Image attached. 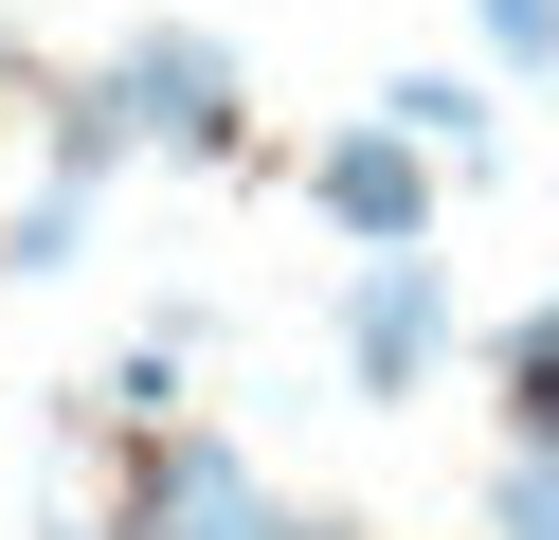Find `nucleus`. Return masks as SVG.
I'll return each instance as SVG.
<instances>
[{"instance_id":"f257e3e1","label":"nucleus","mask_w":559,"mask_h":540,"mask_svg":"<svg viewBox=\"0 0 559 540\" xmlns=\"http://www.w3.org/2000/svg\"><path fill=\"white\" fill-rule=\"evenodd\" d=\"M109 523L127 540H307L217 415H145V432H127V451H109Z\"/></svg>"},{"instance_id":"f03ea898","label":"nucleus","mask_w":559,"mask_h":540,"mask_svg":"<svg viewBox=\"0 0 559 540\" xmlns=\"http://www.w3.org/2000/svg\"><path fill=\"white\" fill-rule=\"evenodd\" d=\"M109 72H127V108H145V163H253V72H235V36L145 19V36H109Z\"/></svg>"},{"instance_id":"7ed1b4c3","label":"nucleus","mask_w":559,"mask_h":540,"mask_svg":"<svg viewBox=\"0 0 559 540\" xmlns=\"http://www.w3.org/2000/svg\"><path fill=\"white\" fill-rule=\"evenodd\" d=\"M433 360H451V271H433V235L415 252H361L343 271V396H433Z\"/></svg>"},{"instance_id":"20e7f679","label":"nucleus","mask_w":559,"mask_h":540,"mask_svg":"<svg viewBox=\"0 0 559 540\" xmlns=\"http://www.w3.org/2000/svg\"><path fill=\"white\" fill-rule=\"evenodd\" d=\"M307 199H325V235H343V252H415V235H433V199H451V163L397 127V108H361V127L307 144Z\"/></svg>"},{"instance_id":"39448f33","label":"nucleus","mask_w":559,"mask_h":540,"mask_svg":"<svg viewBox=\"0 0 559 540\" xmlns=\"http://www.w3.org/2000/svg\"><path fill=\"white\" fill-rule=\"evenodd\" d=\"M379 108H397V127L433 144L451 180H487V163H506V108H487V72H397V91H379Z\"/></svg>"},{"instance_id":"423d86ee","label":"nucleus","mask_w":559,"mask_h":540,"mask_svg":"<svg viewBox=\"0 0 559 540\" xmlns=\"http://www.w3.org/2000/svg\"><path fill=\"white\" fill-rule=\"evenodd\" d=\"M127 163H145V108H127V72L91 55L73 91H55V180H127Z\"/></svg>"},{"instance_id":"0eeeda50","label":"nucleus","mask_w":559,"mask_h":540,"mask_svg":"<svg viewBox=\"0 0 559 540\" xmlns=\"http://www.w3.org/2000/svg\"><path fill=\"white\" fill-rule=\"evenodd\" d=\"M487 379H506V432H523V451H559V288L523 324H487Z\"/></svg>"},{"instance_id":"6e6552de","label":"nucleus","mask_w":559,"mask_h":540,"mask_svg":"<svg viewBox=\"0 0 559 540\" xmlns=\"http://www.w3.org/2000/svg\"><path fill=\"white\" fill-rule=\"evenodd\" d=\"M91 199H109V180H37V199L0 216V288H55V271H73V252H91Z\"/></svg>"},{"instance_id":"1a4fd4ad","label":"nucleus","mask_w":559,"mask_h":540,"mask_svg":"<svg viewBox=\"0 0 559 540\" xmlns=\"http://www.w3.org/2000/svg\"><path fill=\"white\" fill-rule=\"evenodd\" d=\"M487 540H559V451L506 432V468H487Z\"/></svg>"},{"instance_id":"9d476101","label":"nucleus","mask_w":559,"mask_h":540,"mask_svg":"<svg viewBox=\"0 0 559 540\" xmlns=\"http://www.w3.org/2000/svg\"><path fill=\"white\" fill-rule=\"evenodd\" d=\"M469 36H487V72H559V0H469Z\"/></svg>"},{"instance_id":"9b49d317","label":"nucleus","mask_w":559,"mask_h":540,"mask_svg":"<svg viewBox=\"0 0 559 540\" xmlns=\"http://www.w3.org/2000/svg\"><path fill=\"white\" fill-rule=\"evenodd\" d=\"M37 540H127V523H37Z\"/></svg>"},{"instance_id":"f8f14e48","label":"nucleus","mask_w":559,"mask_h":540,"mask_svg":"<svg viewBox=\"0 0 559 540\" xmlns=\"http://www.w3.org/2000/svg\"><path fill=\"white\" fill-rule=\"evenodd\" d=\"M307 540H361V523H307Z\"/></svg>"}]
</instances>
